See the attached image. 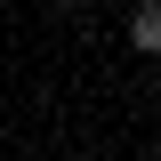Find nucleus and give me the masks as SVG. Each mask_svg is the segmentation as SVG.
Wrapping results in <instances>:
<instances>
[{
  "label": "nucleus",
  "mask_w": 161,
  "mask_h": 161,
  "mask_svg": "<svg viewBox=\"0 0 161 161\" xmlns=\"http://www.w3.org/2000/svg\"><path fill=\"white\" fill-rule=\"evenodd\" d=\"M129 48L137 57H161V0H137L129 8Z\"/></svg>",
  "instance_id": "1"
}]
</instances>
